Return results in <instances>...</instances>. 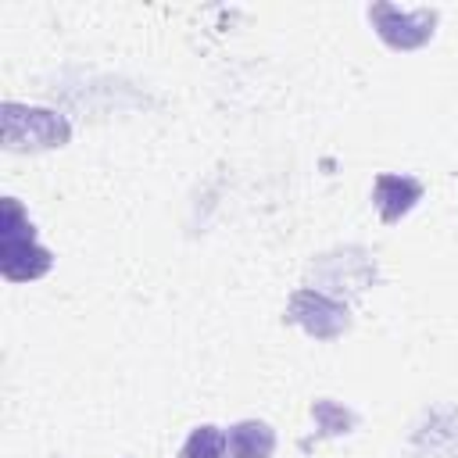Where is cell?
Returning a JSON list of instances; mask_svg holds the SVG:
<instances>
[{"mask_svg": "<svg viewBox=\"0 0 458 458\" xmlns=\"http://www.w3.org/2000/svg\"><path fill=\"white\" fill-rule=\"evenodd\" d=\"M54 265L50 250H43L36 243L32 222L21 215L18 200L7 197L4 200V229H0V268L7 279H39L47 268Z\"/></svg>", "mask_w": 458, "mask_h": 458, "instance_id": "1", "label": "cell"}, {"mask_svg": "<svg viewBox=\"0 0 458 458\" xmlns=\"http://www.w3.org/2000/svg\"><path fill=\"white\" fill-rule=\"evenodd\" d=\"M369 18L376 21V32L383 36V43H390L394 50H411L433 36L437 11H397L390 4H376L369 7Z\"/></svg>", "mask_w": 458, "mask_h": 458, "instance_id": "2", "label": "cell"}, {"mask_svg": "<svg viewBox=\"0 0 458 458\" xmlns=\"http://www.w3.org/2000/svg\"><path fill=\"white\" fill-rule=\"evenodd\" d=\"M290 318L301 322L311 336H322V340H329V336H336V333L347 329V308L336 304V301H329V297L318 293V290H301V293H293V301H290Z\"/></svg>", "mask_w": 458, "mask_h": 458, "instance_id": "3", "label": "cell"}, {"mask_svg": "<svg viewBox=\"0 0 458 458\" xmlns=\"http://www.w3.org/2000/svg\"><path fill=\"white\" fill-rule=\"evenodd\" d=\"M419 197H422V186L408 175H379L376 190H372V200H376L383 222H397L401 215H408Z\"/></svg>", "mask_w": 458, "mask_h": 458, "instance_id": "4", "label": "cell"}, {"mask_svg": "<svg viewBox=\"0 0 458 458\" xmlns=\"http://www.w3.org/2000/svg\"><path fill=\"white\" fill-rule=\"evenodd\" d=\"M276 447V433L258 422V419H247V422H236L225 437V451L229 458H268Z\"/></svg>", "mask_w": 458, "mask_h": 458, "instance_id": "5", "label": "cell"}, {"mask_svg": "<svg viewBox=\"0 0 458 458\" xmlns=\"http://www.w3.org/2000/svg\"><path fill=\"white\" fill-rule=\"evenodd\" d=\"M179 458H225V433L215 426H197L182 444Z\"/></svg>", "mask_w": 458, "mask_h": 458, "instance_id": "6", "label": "cell"}]
</instances>
